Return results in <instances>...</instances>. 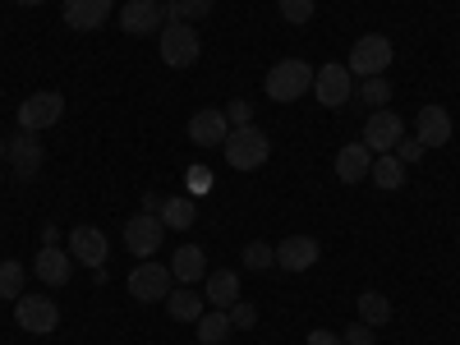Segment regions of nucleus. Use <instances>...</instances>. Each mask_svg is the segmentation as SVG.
<instances>
[{"instance_id":"obj_36","label":"nucleus","mask_w":460,"mask_h":345,"mask_svg":"<svg viewBox=\"0 0 460 345\" xmlns=\"http://www.w3.org/2000/svg\"><path fill=\"white\" fill-rule=\"evenodd\" d=\"M309 345H345L336 332H327V327H318V332H309Z\"/></svg>"},{"instance_id":"obj_15","label":"nucleus","mask_w":460,"mask_h":345,"mask_svg":"<svg viewBox=\"0 0 460 345\" xmlns=\"http://www.w3.org/2000/svg\"><path fill=\"white\" fill-rule=\"evenodd\" d=\"M111 5H115V0H65L60 14H65V23L74 32H97L111 19Z\"/></svg>"},{"instance_id":"obj_13","label":"nucleus","mask_w":460,"mask_h":345,"mask_svg":"<svg viewBox=\"0 0 460 345\" xmlns=\"http://www.w3.org/2000/svg\"><path fill=\"white\" fill-rule=\"evenodd\" d=\"M162 23H166V5H162V0H129V5L120 10V28L129 37H152Z\"/></svg>"},{"instance_id":"obj_39","label":"nucleus","mask_w":460,"mask_h":345,"mask_svg":"<svg viewBox=\"0 0 460 345\" xmlns=\"http://www.w3.org/2000/svg\"><path fill=\"white\" fill-rule=\"evenodd\" d=\"M19 5H47V0H19Z\"/></svg>"},{"instance_id":"obj_22","label":"nucleus","mask_w":460,"mask_h":345,"mask_svg":"<svg viewBox=\"0 0 460 345\" xmlns=\"http://www.w3.org/2000/svg\"><path fill=\"white\" fill-rule=\"evenodd\" d=\"M368 180L377 184V189H401L405 184V166H401V157L396 152H382V157H373V171H368Z\"/></svg>"},{"instance_id":"obj_21","label":"nucleus","mask_w":460,"mask_h":345,"mask_svg":"<svg viewBox=\"0 0 460 345\" xmlns=\"http://www.w3.org/2000/svg\"><path fill=\"white\" fill-rule=\"evenodd\" d=\"M203 295L194 290V286H175L171 295H166V314L175 318V323H199L203 318Z\"/></svg>"},{"instance_id":"obj_33","label":"nucleus","mask_w":460,"mask_h":345,"mask_svg":"<svg viewBox=\"0 0 460 345\" xmlns=\"http://www.w3.org/2000/svg\"><path fill=\"white\" fill-rule=\"evenodd\" d=\"M424 143H419V138H401L396 143V157H401V166H419V162H424Z\"/></svg>"},{"instance_id":"obj_3","label":"nucleus","mask_w":460,"mask_h":345,"mask_svg":"<svg viewBox=\"0 0 460 345\" xmlns=\"http://www.w3.org/2000/svg\"><path fill=\"white\" fill-rule=\"evenodd\" d=\"M157 51L171 69H189V65H199L203 56V37L194 23H166L162 37H157Z\"/></svg>"},{"instance_id":"obj_40","label":"nucleus","mask_w":460,"mask_h":345,"mask_svg":"<svg viewBox=\"0 0 460 345\" xmlns=\"http://www.w3.org/2000/svg\"><path fill=\"white\" fill-rule=\"evenodd\" d=\"M0 162H5V138H0Z\"/></svg>"},{"instance_id":"obj_35","label":"nucleus","mask_w":460,"mask_h":345,"mask_svg":"<svg viewBox=\"0 0 460 345\" xmlns=\"http://www.w3.org/2000/svg\"><path fill=\"white\" fill-rule=\"evenodd\" d=\"M341 341L345 345H373V327L368 323H350V327L341 332Z\"/></svg>"},{"instance_id":"obj_16","label":"nucleus","mask_w":460,"mask_h":345,"mask_svg":"<svg viewBox=\"0 0 460 345\" xmlns=\"http://www.w3.org/2000/svg\"><path fill=\"white\" fill-rule=\"evenodd\" d=\"M230 134V120H226V111L208 106V111H194L189 115V138H194L199 147H221Z\"/></svg>"},{"instance_id":"obj_34","label":"nucleus","mask_w":460,"mask_h":345,"mask_svg":"<svg viewBox=\"0 0 460 345\" xmlns=\"http://www.w3.org/2000/svg\"><path fill=\"white\" fill-rule=\"evenodd\" d=\"M226 120H230V129H244V125H253V102H230Z\"/></svg>"},{"instance_id":"obj_27","label":"nucleus","mask_w":460,"mask_h":345,"mask_svg":"<svg viewBox=\"0 0 460 345\" xmlns=\"http://www.w3.org/2000/svg\"><path fill=\"white\" fill-rule=\"evenodd\" d=\"M230 332H235V327H230V314H226V309H217V314H203V318L194 323V336H199L203 345H221Z\"/></svg>"},{"instance_id":"obj_31","label":"nucleus","mask_w":460,"mask_h":345,"mask_svg":"<svg viewBox=\"0 0 460 345\" xmlns=\"http://www.w3.org/2000/svg\"><path fill=\"white\" fill-rule=\"evenodd\" d=\"M359 97H364L373 111H382V106L392 102V84L382 79V74H377V79H364V84H359Z\"/></svg>"},{"instance_id":"obj_17","label":"nucleus","mask_w":460,"mask_h":345,"mask_svg":"<svg viewBox=\"0 0 460 345\" xmlns=\"http://www.w3.org/2000/svg\"><path fill=\"white\" fill-rule=\"evenodd\" d=\"M32 272H37V281H42V286H65L69 272H74V258H69V249L42 244V249H37V258H32Z\"/></svg>"},{"instance_id":"obj_18","label":"nucleus","mask_w":460,"mask_h":345,"mask_svg":"<svg viewBox=\"0 0 460 345\" xmlns=\"http://www.w3.org/2000/svg\"><path fill=\"white\" fill-rule=\"evenodd\" d=\"M318 240L314 235H290L277 244V267H286V272H309V267L318 262Z\"/></svg>"},{"instance_id":"obj_29","label":"nucleus","mask_w":460,"mask_h":345,"mask_svg":"<svg viewBox=\"0 0 460 345\" xmlns=\"http://www.w3.org/2000/svg\"><path fill=\"white\" fill-rule=\"evenodd\" d=\"M23 277H28L23 262H14V258L0 262V299H19L23 295Z\"/></svg>"},{"instance_id":"obj_38","label":"nucleus","mask_w":460,"mask_h":345,"mask_svg":"<svg viewBox=\"0 0 460 345\" xmlns=\"http://www.w3.org/2000/svg\"><path fill=\"white\" fill-rule=\"evenodd\" d=\"M56 240H60V230L47 221V226H42V244H56Z\"/></svg>"},{"instance_id":"obj_24","label":"nucleus","mask_w":460,"mask_h":345,"mask_svg":"<svg viewBox=\"0 0 460 345\" xmlns=\"http://www.w3.org/2000/svg\"><path fill=\"white\" fill-rule=\"evenodd\" d=\"M157 217H162L166 230H189V226L199 221V203H194V199H166Z\"/></svg>"},{"instance_id":"obj_9","label":"nucleus","mask_w":460,"mask_h":345,"mask_svg":"<svg viewBox=\"0 0 460 345\" xmlns=\"http://www.w3.org/2000/svg\"><path fill=\"white\" fill-rule=\"evenodd\" d=\"M350 93H355V74L345 69L341 60H332V65H323V69L314 74V97H318L327 111L345 106V102H350Z\"/></svg>"},{"instance_id":"obj_1","label":"nucleus","mask_w":460,"mask_h":345,"mask_svg":"<svg viewBox=\"0 0 460 345\" xmlns=\"http://www.w3.org/2000/svg\"><path fill=\"white\" fill-rule=\"evenodd\" d=\"M221 152H226L230 171H258V166H267V157H272V138H267L262 129H253V125H244V129L226 134Z\"/></svg>"},{"instance_id":"obj_30","label":"nucleus","mask_w":460,"mask_h":345,"mask_svg":"<svg viewBox=\"0 0 460 345\" xmlns=\"http://www.w3.org/2000/svg\"><path fill=\"white\" fill-rule=\"evenodd\" d=\"M277 10H281V19L286 23H295V28H304V23H309L314 19V0H277Z\"/></svg>"},{"instance_id":"obj_7","label":"nucleus","mask_w":460,"mask_h":345,"mask_svg":"<svg viewBox=\"0 0 460 345\" xmlns=\"http://www.w3.org/2000/svg\"><path fill=\"white\" fill-rule=\"evenodd\" d=\"M364 143H368V152L373 157H382V152H396V143L405 138V120L396 111H368V120H364V134H359Z\"/></svg>"},{"instance_id":"obj_5","label":"nucleus","mask_w":460,"mask_h":345,"mask_svg":"<svg viewBox=\"0 0 460 345\" xmlns=\"http://www.w3.org/2000/svg\"><path fill=\"white\" fill-rule=\"evenodd\" d=\"M392 56H396V47L387 42V37H382V32H368V37H359V42H355L350 60H345V69L359 74V79H377V74H387Z\"/></svg>"},{"instance_id":"obj_11","label":"nucleus","mask_w":460,"mask_h":345,"mask_svg":"<svg viewBox=\"0 0 460 345\" xmlns=\"http://www.w3.org/2000/svg\"><path fill=\"white\" fill-rule=\"evenodd\" d=\"M5 152H10V166H14L19 180H32L37 171H42V162H47V147H42V138H37L32 129H19Z\"/></svg>"},{"instance_id":"obj_8","label":"nucleus","mask_w":460,"mask_h":345,"mask_svg":"<svg viewBox=\"0 0 460 345\" xmlns=\"http://www.w3.org/2000/svg\"><path fill=\"white\" fill-rule=\"evenodd\" d=\"M162 240H166V226H162L157 212H138V217L125 221V249L134 258H152L162 249Z\"/></svg>"},{"instance_id":"obj_37","label":"nucleus","mask_w":460,"mask_h":345,"mask_svg":"<svg viewBox=\"0 0 460 345\" xmlns=\"http://www.w3.org/2000/svg\"><path fill=\"white\" fill-rule=\"evenodd\" d=\"M208 175H212L208 166H194V171H189V184H194V189H208V184H212Z\"/></svg>"},{"instance_id":"obj_19","label":"nucleus","mask_w":460,"mask_h":345,"mask_svg":"<svg viewBox=\"0 0 460 345\" xmlns=\"http://www.w3.org/2000/svg\"><path fill=\"white\" fill-rule=\"evenodd\" d=\"M368 171H373V152H368L364 138H359V143H345V147L336 152V175H341V184H359V180H368Z\"/></svg>"},{"instance_id":"obj_10","label":"nucleus","mask_w":460,"mask_h":345,"mask_svg":"<svg viewBox=\"0 0 460 345\" xmlns=\"http://www.w3.org/2000/svg\"><path fill=\"white\" fill-rule=\"evenodd\" d=\"M60 115H65V97L60 93H32L28 102H19V129L42 134V129H51L60 120Z\"/></svg>"},{"instance_id":"obj_6","label":"nucleus","mask_w":460,"mask_h":345,"mask_svg":"<svg viewBox=\"0 0 460 345\" xmlns=\"http://www.w3.org/2000/svg\"><path fill=\"white\" fill-rule=\"evenodd\" d=\"M14 323L32 336H51L60 327V309L51 295H19L14 299Z\"/></svg>"},{"instance_id":"obj_25","label":"nucleus","mask_w":460,"mask_h":345,"mask_svg":"<svg viewBox=\"0 0 460 345\" xmlns=\"http://www.w3.org/2000/svg\"><path fill=\"white\" fill-rule=\"evenodd\" d=\"M359 323L387 327V323H392V299L377 295V290H364V295H359Z\"/></svg>"},{"instance_id":"obj_20","label":"nucleus","mask_w":460,"mask_h":345,"mask_svg":"<svg viewBox=\"0 0 460 345\" xmlns=\"http://www.w3.org/2000/svg\"><path fill=\"white\" fill-rule=\"evenodd\" d=\"M171 272H175V286H199L208 281V253L199 244H180L175 258H171Z\"/></svg>"},{"instance_id":"obj_14","label":"nucleus","mask_w":460,"mask_h":345,"mask_svg":"<svg viewBox=\"0 0 460 345\" xmlns=\"http://www.w3.org/2000/svg\"><path fill=\"white\" fill-rule=\"evenodd\" d=\"M106 235L97 226H74L69 230V258L84 262V267H106Z\"/></svg>"},{"instance_id":"obj_23","label":"nucleus","mask_w":460,"mask_h":345,"mask_svg":"<svg viewBox=\"0 0 460 345\" xmlns=\"http://www.w3.org/2000/svg\"><path fill=\"white\" fill-rule=\"evenodd\" d=\"M208 304H217V309H230V304L240 299V277L235 272H208Z\"/></svg>"},{"instance_id":"obj_4","label":"nucleus","mask_w":460,"mask_h":345,"mask_svg":"<svg viewBox=\"0 0 460 345\" xmlns=\"http://www.w3.org/2000/svg\"><path fill=\"white\" fill-rule=\"evenodd\" d=\"M129 295L138 299V304H166V295L175 290V272H171V267L166 262H157V258H138V267H134V272H129Z\"/></svg>"},{"instance_id":"obj_32","label":"nucleus","mask_w":460,"mask_h":345,"mask_svg":"<svg viewBox=\"0 0 460 345\" xmlns=\"http://www.w3.org/2000/svg\"><path fill=\"white\" fill-rule=\"evenodd\" d=\"M226 314H230V327H235V332H253L258 327V309H253L249 299H235Z\"/></svg>"},{"instance_id":"obj_26","label":"nucleus","mask_w":460,"mask_h":345,"mask_svg":"<svg viewBox=\"0 0 460 345\" xmlns=\"http://www.w3.org/2000/svg\"><path fill=\"white\" fill-rule=\"evenodd\" d=\"M217 0H166V23H199L212 14Z\"/></svg>"},{"instance_id":"obj_12","label":"nucleus","mask_w":460,"mask_h":345,"mask_svg":"<svg viewBox=\"0 0 460 345\" xmlns=\"http://www.w3.org/2000/svg\"><path fill=\"white\" fill-rule=\"evenodd\" d=\"M414 138L424 143V147H447L451 143V111L429 102V106H419L414 115Z\"/></svg>"},{"instance_id":"obj_28","label":"nucleus","mask_w":460,"mask_h":345,"mask_svg":"<svg viewBox=\"0 0 460 345\" xmlns=\"http://www.w3.org/2000/svg\"><path fill=\"white\" fill-rule=\"evenodd\" d=\"M244 267L249 272H267V267H277V244H262V240H253V244H244Z\"/></svg>"},{"instance_id":"obj_2","label":"nucleus","mask_w":460,"mask_h":345,"mask_svg":"<svg viewBox=\"0 0 460 345\" xmlns=\"http://www.w3.org/2000/svg\"><path fill=\"white\" fill-rule=\"evenodd\" d=\"M314 65H304V60H277L272 69H267V79H262V88H267V97L272 102H299L304 93L314 88Z\"/></svg>"}]
</instances>
